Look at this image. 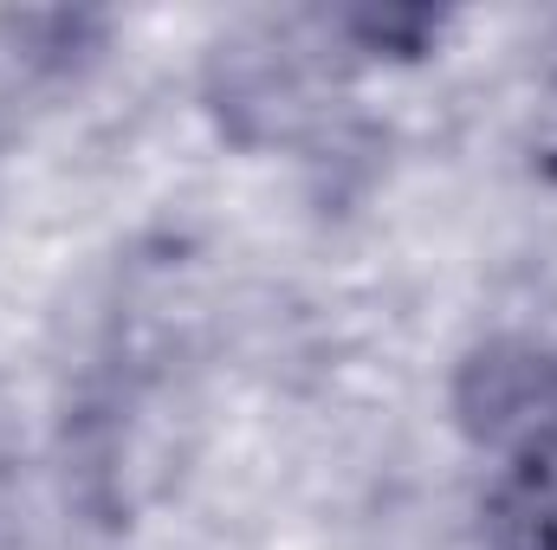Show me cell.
<instances>
[{
  "label": "cell",
  "instance_id": "1",
  "mask_svg": "<svg viewBox=\"0 0 557 550\" xmlns=\"http://www.w3.org/2000/svg\"><path fill=\"white\" fill-rule=\"evenodd\" d=\"M493 550H557V414L539 421L486 499Z\"/></svg>",
  "mask_w": 557,
  "mask_h": 550
}]
</instances>
